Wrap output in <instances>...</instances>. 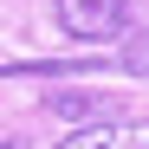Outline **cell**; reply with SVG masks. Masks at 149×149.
Segmentation results:
<instances>
[{"instance_id": "cell-1", "label": "cell", "mask_w": 149, "mask_h": 149, "mask_svg": "<svg viewBox=\"0 0 149 149\" xmlns=\"http://www.w3.org/2000/svg\"><path fill=\"white\" fill-rule=\"evenodd\" d=\"M58 7V26L84 45H117L130 39V7L123 0H52Z\"/></svg>"}, {"instance_id": "cell-2", "label": "cell", "mask_w": 149, "mask_h": 149, "mask_svg": "<svg viewBox=\"0 0 149 149\" xmlns=\"http://www.w3.org/2000/svg\"><path fill=\"white\" fill-rule=\"evenodd\" d=\"M58 149H149V123H91L58 136Z\"/></svg>"}, {"instance_id": "cell-3", "label": "cell", "mask_w": 149, "mask_h": 149, "mask_svg": "<svg viewBox=\"0 0 149 149\" xmlns=\"http://www.w3.org/2000/svg\"><path fill=\"white\" fill-rule=\"evenodd\" d=\"M130 71H149V45H143V52H130Z\"/></svg>"}, {"instance_id": "cell-4", "label": "cell", "mask_w": 149, "mask_h": 149, "mask_svg": "<svg viewBox=\"0 0 149 149\" xmlns=\"http://www.w3.org/2000/svg\"><path fill=\"white\" fill-rule=\"evenodd\" d=\"M0 149H13V143H0Z\"/></svg>"}]
</instances>
